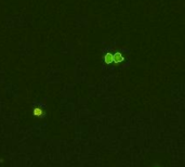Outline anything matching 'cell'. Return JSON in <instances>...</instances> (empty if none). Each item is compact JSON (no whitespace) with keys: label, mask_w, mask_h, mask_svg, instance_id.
I'll list each match as a JSON object with an SVG mask.
<instances>
[{"label":"cell","mask_w":185,"mask_h":167,"mask_svg":"<svg viewBox=\"0 0 185 167\" xmlns=\"http://www.w3.org/2000/svg\"><path fill=\"white\" fill-rule=\"evenodd\" d=\"M124 60H125V59H124V57H122V54L121 53L117 52V53L114 54V62L115 63H120V62H122Z\"/></svg>","instance_id":"cell-1"},{"label":"cell","mask_w":185,"mask_h":167,"mask_svg":"<svg viewBox=\"0 0 185 167\" xmlns=\"http://www.w3.org/2000/svg\"><path fill=\"white\" fill-rule=\"evenodd\" d=\"M105 62L107 64H110L114 62V54H110V53H107L105 55Z\"/></svg>","instance_id":"cell-2"},{"label":"cell","mask_w":185,"mask_h":167,"mask_svg":"<svg viewBox=\"0 0 185 167\" xmlns=\"http://www.w3.org/2000/svg\"><path fill=\"white\" fill-rule=\"evenodd\" d=\"M32 114H34L35 116H41V115H43V111L42 109H40V107H36V109H34V111H32Z\"/></svg>","instance_id":"cell-3"}]
</instances>
